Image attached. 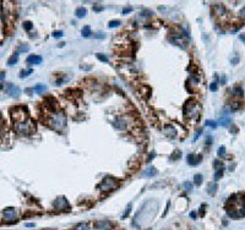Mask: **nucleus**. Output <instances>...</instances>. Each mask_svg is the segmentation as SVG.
Here are the masks:
<instances>
[{"instance_id":"obj_4","label":"nucleus","mask_w":245,"mask_h":230,"mask_svg":"<svg viewBox=\"0 0 245 230\" xmlns=\"http://www.w3.org/2000/svg\"><path fill=\"white\" fill-rule=\"evenodd\" d=\"M54 208H57L59 210H63L64 208L69 209L70 206H69V203H67V201H66L65 197L61 196V197H58V198L54 201Z\"/></svg>"},{"instance_id":"obj_33","label":"nucleus","mask_w":245,"mask_h":230,"mask_svg":"<svg viewBox=\"0 0 245 230\" xmlns=\"http://www.w3.org/2000/svg\"><path fill=\"white\" fill-rule=\"evenodd\" d=\"M224 154H225V147L222 146V147H219V148H218V155H219V157H223Z\"/></svg>"},{"instance_id":"obj_37","label":"nucleus","mask_w":245,"mask_h":230,"mask_svg":"<svg viewBox=\"0 0 245 230\" xmlns=\"http://www.w3.org/2000/svg\"><path fill=\"white\" fill-rule=\"evenodd\" d=\"M93 10L97 11V12H98V11H102V10H103V6H93Z\"/></svg>"},{"instance_id":"obj_19","label":"nucleus","mask_w":245,"mask_h":230,"mask_svg":"<svg viewBox=\"0 0 245 230\" xmlns=\"http://www.w3.org/2000/svg\"><path fill=\"white\" fill-rule=\"evenodd\" d=\"M194 182H195V185H201V182H202V175L201 174H196V175L194 176Z\"/></svg>"},{"instance_id":"obj_2","label":"nucleus","mask_w":245,"mask_h":230,"mask_svg":"<svg viewBox=\"0 0 245 230\" xmlns=\"http://www.w3.org/2000/svg\"><path fill=\"white\" fill-rule=\"evenodd\" d=\"M65 122H66V118L63 113H57L50 120L52 126L55 128V130H61V128L65 126Z\"/></svg>"},{"instance_id":"obj_24","label":"nucleus","mask_w":245,"mask_h":230,"mask_svg":"<svg viewBox=\"0 0 245 230\" xmlns=\"http://www.w3.org/2000/svg\"><path fill=\"white\" fill-rule=\"evenodd\" d=\"M32 72H33L32 69H30V70H26V71H22V72H21V75H20V77H21V79H24V77L30 76Z\"/></svg>"},{"instance_id":"obj_25","label":"nucleus","mask_w":245,"mask_h":230,"mask_svg":"<svg viewBox=\"0 0 245 230\" xmlns=\"http://www.w3.org/2000/svg\"><path fill=\"white\" fill-rule=\"evenodd\" d=\"M151 15H153V12L151 10H147V9H143L141 11V16H143V17H147V16H151Z\"/></svg>"},{"instance_id":"obj_9","label":"nucleus","mask_w":245,"mask_h":230,"mask_svg":"<svg viewBox=\"0 0 245 230\" xmlns=\"http://www.w3.org/2000/svg\"><path fill=\"white\" fill-rule=\"evenodd\" d=\"M113 126H114V128H116V130L122 131L126 128V121L122 118L118 116V118H115V120L113 121Z\"/></svg>"},{"instance_id":"obj_31","label":"nucleus","mask_w":245,"mask_h":230,"mask_svg":"<svg viewBox=\"0 0 245 230\" xmlns=\"http://www.w3.org/2000/svg\"><path fill=\"white\" fill-rule=\"evenodd\" d=\"M213 167H215V169H222L223 168V164H222L221 162H218V160H215V163H213Z\"/></svg>"},{"instance_id":"obj_40","label":"nucleus","mask_w":245,"mask_h":230,"mask_svg":"<svg viewBox=\"0 0 245 230\" xmlns=\"http://www.w3.org/2000/svg\"><path fill=\"white\" fill-rule=\"evenodd\" d=\"M239 38H240V40H243V42L245 43V33H243V34H240V36H239Z\"/></svg>"},{"instance_id":"obj_12","label":"nucleus","mask_w":245,"mask_h":230,"mask_svg":"<svg viewBox=\"0 0 245 230\" xmlns=\"http://www.w3.org/2000/svg\"><path fill=\"white\" fill-rule=\"evenodd\" d=\"M75 15L77 16L79 18H81V17H85L86 15H87V10L83 7V6H81V7H77L76 9V11H75Z\"/></svg>"},{"instance_id":"obj_42","label":"nucleus","mask_w":245,"mask_h":230,"mask_svg":"<svg viewBox=\"0 0 245 230\" xmlns=\"http://www.w3.org/2000/svg\"><path fill=\"white\" fill-rule=\"evenodd\" d=\"M201 132H202V130H199V131H197V133H196V136H195V139H194L195 141H196V140H197V137H199V136H200V133H201Z\"/></svg>"},{"instance_id":"obj_15","label":"nucleus","mask_w":245,"mask_h":230,"mask_svg":"<svg viewBox=\"0 0 245 230\" xmlns=\"http://www.w3.org/2000/svg\"><path fill=\"white\" fill-rule=\"evenodd\" d=\"M217 188H218V186H217V184H216V182L211 184V185L208 186V195H211V196H215V195H216V191H217Z\"/></svg>"},{"instance_id":"obj_29","label":"nucleus","mask_w":245,"mask_h":230,"mask_svg":"<svg viewBox=\"0 0 245 230\" xmlns=\"http://www.w3.org/2000/svg\"><path fill=\"white\" fill-rule=\"evenodd\" d=\"M222 175H223V168H222V169H217L216 175H215V179H216V180H218L219 178H222Z\"/></svg>"},{"instance_id":"obj_10","label":"nucleus","mask_w":245,"mask_h":230,"mask_svg":"<svg viewBox=\"0 0 245 230\" xmlns=\"http://www.w3.org/2000/svg\"><path fill=\"white\" fill-rule=\"evenodd\" d=\"M202 159V155L201 154H189L188 155V164L189 165H197L199 163L201 162Z\"/></svg>"},{"instance_id":"obj_17","label":"nucleus","mask_w":245,"mask_h":230,"mask_svg":"<svg viewBox=\"0 0 245 230\" xmlns=\"http://www.w3.org/2000/svg\"><path fill=\"white\" fill-rule=\"evenodd\" d=\"M81 33H82V37H85V38H87V37L91 36V27L90 26H85L82 31H81Z\"/></svg>"},{"instance_id":"obj_39","label":"nucleus","mask_w":245,"mask_h":230,"mask_svg":"<svg viewBox=\"0 0 245 230\" xmlns=\"http://www.w3.org/2000/svg\"><path fill=\"white\" fill-rule=\"evenodd\" d=\"M155 155H156V153H155V152L149 154V157H148V159H147V162H151V159H153V158H155Z\"/></svg>"},{"instance_id":"obj_26","label":"nucleus","mask_w":245,"mask_h":230,"mask_svg":"<svg viewBox=\"0 0 245 230\" xmlns=\"http://www.w3.org/2000/svg\"><path fill=\"white\" fill-rule=\"evenodd\" d=\"M32 27H33L32 22H30V21H26V22H24V28H25L26 31H30V30H32Z\"/></svg>"},{"instance_id":"obj_23","label":"nucleus","mask_w":245,"mask_h":230,"mask_svg":"<svg viewBox=\"0 0 245 230\" xmlns=\"http://www.w3.org/2000/svg\"><path fill=\"white\" fill-rule=\"evenodd\" d=\"M30 50V47L27 44H21L20 48H19V53H24V52H28Z\"/></svg>"},{"instance_id":"obj_36","label":"nucleus","mask_w":245,"mask_h":230,"mask_svg":"<svg viewBox=\"0 0 245 230\" xmlns=\"http://www.w3.org/2000/svg\"><path fill=\"white\" fill-rule=\"evenodd\" d=\"M210 88H211V91H213V92L217 91V83H216V82H212L211 86H210Z\"/></svg>"},{"instance_id":"obj_6","label":"nucleus","mask_w":245,"mask_h":230,"mask_svg":"<svg viewBox=\"0 0 245 230\" xmlns=\"http://www.w3.org/2000/svg\"><path fill=\"white\" fill-rule=\"evenodd\" d=\"M4 217H5V219L7 220V222H10V223H13V222H16V218H17V209L16 208H7L5 209V212H4Z\"/></svg>"},{"instance_id":"obj_28","label":"nucleus","mask_w":245,"mask_h":230,"mask_svg":"<svg viewBox=\"0 0 245 230\" xmlns=\"http://www.w3.org/2000/svg\"><path fill=\"white\" fill-rule=\"evenodd\" d=\"M96 56H97L101 61H103V63H107V61H108V58L106 56V55H102L101 53H97V54H96Z\"/></svg>"},{"instance_id":"obj_27","label":"nucleus","mask_w":245,"mask_h":230,"mask_svg":"<svg viewBox=\"0 0 245 230\" xmlns=\"http://www.w3.org/2000/svg\"><path fill=\"white\" fill-rule=\"evenodd\" d=\"M130 209H131V203H129L128 204V207H126V209H125V213L121 215V219H125L126 217L129 215V213H130Z\"/></svg>"},{"instance_id":"obj_8","label":"nucleus","mask_w":245,"mask_h":230,"mask_svg":"<svg viewBox=\"0 0 245 230\" xmlns=\"http://www.w3.org/2000/svg\"><path fill=\"white\" fill-rule=\"evenodd\" d=\"M42 60H43V58L40 56V55L32 54V55H30V56H27L26 63L28 64V65H39V64L42 63Z\"/></svg>"},{"instance_id":"obj_44","label":"nucleus","mask_w":245,"mask_h":230,"mask_svg":"<svg viewBox=\"0 0 245 230\" xmlns=\"http://www.w3.org/2000/svg\"><path fill=\"white\" fill-rule=\"evenodd\" d=\"M4 79H5V73L1 72V73H0V80H4Z\"/></svg>"},{"instance_id":"obj_35","label":"nucleus","mask_w":245,"mask_h":230,"mask_svg":"<svg viewBox=\"0 0 245 230\" xmlns=\"http://www.w3.org/2000/svg\"><path fill=\"white\" fill-rule=\"evenodd\" d=\"M94 38H97V39H104L106 38V36H104V33H97V34H94Z\"/></svg>"},{"instance_id":"obj_1","label":"nucleus","mask_w":245,"mask_h":230,"mask_svg":"<svg viewBox=\"0 0 245 230\" xmlns=\"http://www.w3.org/2000/svg\"><path fill=\"white\" fill-rule=\"evenodd\" d=\"M13 128L19 133H31L34 131V125L31 120H22L13 124Z\"/></svg>"},{"instance_id":"obj_38","label":"nucleus","mask_w":245,"mask_h":230,"mask_svg":"<svg viewBox=\"0 0 245 230\" xmlns=\"http://www.w3.org/2000/svg\"><path fill=\"white\" fill-rule=\"evenodd\" d=\"M131 10H133V9H131V7H126V9H124V10H122V15H125V13L130 12Z\"/></svg>"},{"instance_id":"obj_7","label":"nucleus","mask_w":245,"mask_h":230,"mask_svg":"<svg viewBox=\"0 0 245 230\" xmlns=\"http://www.w3.org/2000/svg\"><path fill=\"white\" fill-rule=\"evenodd\" d=\"M94 228L97 230H112L113 224L109 220H98V222L94 224Z\"/></svg>"},{"instance_id":"obj_14","label":"nucleus","mask_w":245,"mask_h":230,"mask_svg":"<svg viewBox=\"0 0 245 230\" xmlns=\"http://www.w3.org/2000/svg\"><path fill=\"white\" fill-rule=\"evenodd\" d=\"M17 60H19V52L15 53L10 59H9V60H7V65H10V66L15 65V64L17 63Z\"/></svg>"},{"instance_id":"obj_41","label":"nucleus","mask_w":245,"mask_h":230,"mask_svg":"<svg viewBox=\"0 0 245 230\" xmlns=\"http://www.w3.org/2000/svg\"><path fill=\"white\" fill-rule=\"evenodd\" d=\"M240 15H242V17H245V7L240 10Z\"/></svg>"},{"instance_id":"obj_13","label":"nucleus","mask_w":245,"mask_h":230,"mask_svg":"<svg viewBox=\"0 0 245 230\" xmlns=\"http://www.w3.org/2000/svg\"><path fill=\"white\" fill-rule=\"evenodd\" d=\"M225 113H223V115H222V118L219 119V124L222 126H228L229 125V122H230V118L228 116H225Z\"/></svg>"},{"instance_id":"obj_18","label":"nucleus","mask_w":245,"mask_h":230,"mask_svg":"<svg viewBox=\"0 0 245 230\" xmlns=\"http://www.w3.org/2000/svg\"><path fill=\"white\" fill-rule=\"evenodd\" d=\"M232 92H233V94H235V95H243V88H242L240 86H235V87H233Z\"/></svg>"},{"instance_id":"obj_30","label":"nucleus","mask_w":245,"mask_h":230,"mask_svg":"<svg viewBox=\"0 0 245 230\" xmlns=\"http://www.w3.org/2000/svg\"><path fill=\"white\" fill-rule=\"evenodd\" d=\"M120 25V21L119 20H114V21H110L109 22V27L110 28H113V27H118Z\"/></svg>"},{"instance_id":"obj_43","label":"nucleus","mask_w":245,"mask_h":230,"mask_svg":"<svg viewBox=\"0 0 245 230\" xmlns=\"http://www.w3.org/2000/svg\"><path fill=\"white\" fill-rule=\"evenodd\" d=\"M80 69H82V70H90L91 66H80Z\"/></svg>"},{"instance_id":"obj_3","label":"nucleus","mask_w":245,"mask_h":230,"mask_svg":"<svg viewBox=\"0 0 245 230\" xmlns=\"http://www.w3.org/2000/svg\"><path fill=\"white\" fill-rule=\"evenodd\" d=\"M118 185H119V184H118V181L114 178L107 176V178L103 179L102 184L99 185V188H102L103 191H109V190H113V188H116Z\"/></svg>"},{"instance_id":"obj_34","label":"nucleus","mask_w":245,"mask_h":230,"mask_svg":"<svg viewBox=\"0 0 245 230\" xmlns=\"http://www.w3.org/2000/svg\"><path fill=\"white\" fill-rule=\"evenodd\" d=\"M63 34H64V33H63L61 31H54L53 32V37H54V38H59V37H61Z\"/></svg>"},{"instance_id":"obj_32","label":"nucleus","mask_w":245,"mask_h":230,"mask_svg":"<svg viewBox=\"0 0 245 230\" xmlns=\"http://www.w3.org/2000/svg\"><path fill=\"white\" fill-rule=\"evenodd\" d=\"M206 125H207V126H211L212 128H216V127H217L216 121H213V120H207V121H206Z\"/></svg>"},{"instance_id":"obj_22","label":"nucleus","mask_w":245,"mask_h":230,"mask_svg":"<svg viewBox=\"0 0 245 230\" xmlns=\"http://www.w3.org/2000/svg\"><path fill=\"white\" fill-rule=\"evenodd\" d=\"M180 157H181V152H180V151H175L174 154L170 157V159H172V160H178Z\"/></svg>"},{"instance_id":"obj_21","label":"nucleus","mask_w":245,"mask_h":230,"mask_svg":"<svg viewBox=\"0 0 245 230\" xmlns=\"http://www.w3.org/2000/svg\"><path fill=\"white\" fill-rule=\"evenodd\" d=\"M74 230H88V225L86 224V223H81V224H79Z\"/></svg>"},{"instance_id":"obj_5","label":"nucleus","mask_w":245,"mask_h":230,"mask_svg":"<svg viewBox=\"0 0 245 230\" xmlns=\"http://www.w3.org/2000/svg\"><path fill=\"white\" fill-rule=\"evenodd\" d=\"M5 89H6V93L10 95V97H19L20 93H21V89L17 86L12 85V83H6L5 85Z\"/></svg>"},{"instance_id":"obj_16","label":"nucleus","mask_w":245,"mask_h":230,"mask_svg":"<svg viewBox=\"0 0 245 230\" xmlns=\"http://www.w3.org/2000/svg\"><path fill=\"white\" fill-rule=\"evenodd\" d=\"M45 89H47V87H45V85H42V83L36 85L34 88H33V91L36 92V93H43Z\"/></svg>"},{"instance_id":"obj_20","label":"nucleus","mask_w":245,"mask_h":230,"mask_svg":"<svg viewBox=\"0 0 245 230\" xmlns=\"http://www.w3.org/2000/svg\"><path fill=\"white\" fill-rule=\"evenodd\" d=\"M183 186H184V188H185L186 191H189V192L192 191V184L190 182V181H185V182L183 184Z\"/></svg>"},{"instance_id":"obj_11","label":"nucleus","mask_w":245,"mask_h":230,"mask_svg":"<svg viewBox=\"0 0 245 230\" xmlns=\"http://www.w3.org/2000/svg\"><path fill=\"white\" fill-rule=\"evenodd\" d=\"M157 169L155 167H148L146 170L143 171V176H146V178H151V176H155L157 175Z\"/></svg>"},{"instance_id":"obj_45","label":"nucleus","mask_w":245,"mask_h":230,"mask_svg":"<svg viewBox=\"0 0 245 230\" xmlns=\"http://www.w3.org/2000/svg\"><path fill=\"white\" fill-rule=\"evenodd\" d=\"M26 227H28V228H32V227H34V224H33V223H28V224H26Z\"/></svg>"},{"instance_id":"obj_46","label":"nucleus","mask_w":245,"mask_h":230,"mask_svg":"<svg viewBox=\"0 0 245 230\" xmlns=\"http://www.w3.org/2000/svg\"><path fill=\"white\" fill-rule=\"evenodd\" d=\"M190 217H191V218H195V217H196V214H195V213H194V212H192V213H191V214H190Z\"/></svg>"}]
</instances>
